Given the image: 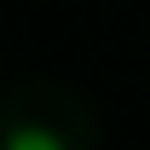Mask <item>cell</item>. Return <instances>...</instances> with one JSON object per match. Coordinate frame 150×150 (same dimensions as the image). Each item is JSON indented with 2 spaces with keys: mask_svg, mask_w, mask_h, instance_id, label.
I'll return each mask as SVG.
<instances>
[{
  "mask_svg": "<svg viewBox=\"0 0 150 150\" xmlns=\"http://www.w3.org/2000/svg\"><path fill=\"white\" fill-rule=\"evenodd\" d=\"M6 150H64V144H58V133H46V127H23V133H12Z\"/></svg>",
  "mask_w": 150,
  "mask_h": 150,
  "instance_id": "cell-1",
  "label": "cell"
}]
</instances>
